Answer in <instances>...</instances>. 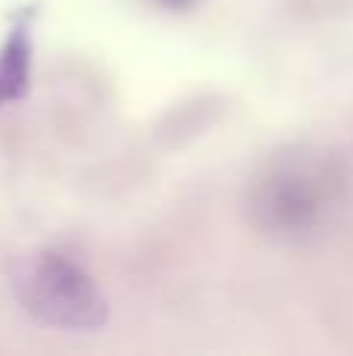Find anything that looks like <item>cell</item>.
Segmentation results:
<instances>
[{"label":"cell","instance_id":"277c9868","mask_svg":"<svg viewBox=\"0 0 353 356\" xmlns=\"http://www.w3.org/2000/svg\"><path fill=\"white\" fill-rule=\"evenodd\" d=\"M160 3L172 6V10H181V6H191V3H194V0H160Z\"/></svg>","mask_w":353,"mask_h":356},{"label":"cell","instance_id":"7a4b0ae2","mask_svg":"<svg viewBox=\"0 0 353 356\" xmlns=\"http://www.w3.org/2000/svg\"><path fill=\"white\" fill-rule=\"evenodd\" d=\"M250 222L279 238H291L310 228L322 207V175L304 156L275 154L250 184Z\"/></svg>","mask_w":353,"mask_h":356},{"label":"cell","instance_id":"6da1fadb","mask_svg":"<svg viewBox=\"0 0 353 356\" xmlns=\"http://www.w3.org/2000/svg\"><path fill=\"white\" fill-rule=\"evenodd\" d=\"M10 288L31 319L56 332L91 334L110 319V307L97 282L56 250L19 257L10 269Z\"/></svg>","mask_w":353,"mask_h":356},{"label":"cell","instance_id":"3957f363","mask_svg":"<svg viewBox=\"0 0 353 356\" xmlns=\"http://www.w3.org/2000/svg\"><path fill=\"white\" fill-rule=\"evenodd\" d=\"M31 22L35 10H22L13 16L10 35L0 44V106L13 104L25 94L31 75Z\"/></svg>","mask_w":353,"mask_h":356}]
</instances>
